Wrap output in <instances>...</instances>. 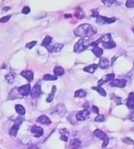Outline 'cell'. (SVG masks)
I'll return each instance as SVG.
<instances>
[{
	"label": "cell",
	"instance_id": "e575fe53",
	"mask_svg": "<svg viewBox=\"0 0 134 149\" xmlns=\"http://www.w3.org/2000/svg\"><path fill=\"white\" fill-rule=\"evenodd\" d=\"M60 134H61V135H62V136H66V137H68V135H69V132L66 130V129H61L60 130Z\"/></svg>",
	"mask_w": 134,
	"mask_h": 149
},
{
	"label": "cell",
	"instance_id": "d6a6232c",
	"mask_svg": "<svg viewBox=\"0 0 134 149\" xmlns=\"http://www.w3.org/2000/svg\"><path fill=\"white\" fill-rule=\"evenodd\" d=\"M126 7H129V9H132V7H134L133 0H128V1H126Z\"/></svg>",
	"mask_w": 134,
	"mask_h": 149
},
{
	"label": "cell",
	"instance_id": "9c48e42d",
	"mask_svg": "<svg viewBox=\"0 0 134 149\" xmlns=\"http://www.w3.org/2000/svg\"><path fill=\"white\" fill-rule=\"evenodd\" d=\"M111 87H116V88H124L127 82L125 79H114L111 82H109Z\"/></svg>",
	"mask_w": 134,
	"mask_h": 149
},
{
	"label": "cell",
	"instance_id": "8fae6325",
	"mask_svg": "<svg viewBox=\"0 0 134 149\" xmlns=\"http://www.w3.org/2000/svg\"><path fill=\"white\" fill-rule=\"evenodd\" d=\"M31 91V88H30V85L27 84L22 86L18 88V93L20 94L21 96H28Z\"/></svg>",
	"mask_w": 134,
	"mask_h": 149
},
{
	"label": "cell",
	"instance_id": "5b68a950",
	"mask_svg": "<svg viewBox=\"0 0 134 149\" xmlns=\"http://www.w3.org/2000/svg\"><path fill=\"white\" fill-rule=\"evenodd\" d=\"M115 21H116L115 18H107V17H101V16H98L97 18V23L100 25L110 24V23H113Z\"/></svg>",
	"mask_w": 134,
	"mask_h": 149
},
{
	"label": "cell",
	"instance_id": "ee69618b",
	"mask_svg": "<svg viewBox=\"0 0 134 149\" xmlns=\"http://www.w3.org/2000/svg\"><path fill=\"white\" fill-rule=\"evenodd\" d=\"M64 17L66 18H71V17H72V15H70V14H68V15H64Z\"/></svg>",
	"mask_w": 134,
	"mask_h": 149
},
{
	"label": "cell",
	"instance_id": "30bf717a",
	"mask_svg": "<svg viewBox=\"0 0 134 149\" xmlns=\"http://www.w3.org/2000/svg\"><path fill=\"white\" fill-rule=\"evenodd\" d=\"M62 47H64V44H54L53 45L48 46L46 49L48 50L50 53H58L62 49Z\"/></svg>",
	"mask_w": 134,
	"mask_h": 149
},
{
	"label": "cell",
	"instance_id": "ba28073f",
	"mask_svg": "<svg viewBox=\"0 0 134 149\" xmlns=\"http://www.w3.org/2000/svg\"><path fill=\"white\" fill-rule=\"evenodd\" d=\"M41 94V85H35L34 87L31 88L30 91V96L33 98V99H36V98L40 97Z\"/></svg>",
	"mask_w": 134,
	"mask_h": 149
},
{
	"label": "cell",
	"instance_id": "f6af8a7d",
	"mask_svg": "<svg viewBox=\"0 0 134 149\" xmlns=\"http://www.w3.org/2000/svg\"><path fill=\"white\" fill-rule=\"evenodd\" d=\"M10 7H5V9H4V11H7V9H9Z\"/></svg>",
	"mask_w": 134,
	"mask_h": 149
},
{
	"label": "cell",
	"instance_id": "4dcf8cb0",
	"mask_svg": "<svg viewBox=\"0 0 134 149\" xmlns=\"http://www.w3.org/2000/svg\"><path fill=\"white\" fill-rule=\"evenodd\" d=\"M122 141H123V142L125 144H134V141L131 138H129V137H126V138H123V139H122Z\"/></svg>",
	"mask_w": 134,
	"mask_h": 149
},
{
	"label": "cell",
	"instance_id": "e0dca14e",
	"mask_svg": "<svg viewBox=\"0 0 134 149\" xmlns=\"http://www.w3.org/2000/svg\"><path fill=\"white\" fill-rule=\"evenodd\" d=\"M109 61L108 60V59H106V58H101L100 59V61H99V64L97 65V66H99L100 68H103V69H105V68H107L108 66L109 65Z\"/></svg>",
	"mask_w": 134,
	"mask_h": 149
},
{
	"label": "cell",
	"instance_id": "484cf974",
	"mask_svg": "<svg viewBox=\"0 0 134 149\" xmlns=\"http://www.w3.org/2000/svg\"><path fill=\"white\" fill-rule=\"evenodd\" d=\"M55 90H56V87L55 86H53V89H52V92H51V94L48 96V98H47V102H52L53 100V97H54V94H55Z\"/></svg>",
	"mask_w": 134,
	"mask_h": 149
},
{
	"label": "cell",
	"instance_id": "7c38bea8",
	"mask_svg": "<svg viewBox=\"0 0 134 149\" xmlns=\"http://www.w3.org/2000/svg\"><path fill=\"white\" fill-rule=\"evenodd\" d=\"M31 133H32V134L35 136V137H41L42 134H43V130L42 128L40 127V126H37V125H33L32 127H31Z\"/></svg>",
	"mask_w": 134,
	"mask_h": 149
},
{
	"label": "cell",
	"instance_id": "7a4b0ae2",
	"mask_svg": "<svg viewBox=\"0 0 134 149\" xmlns=\"http://www.w3.org/2000/svg\"><path fill=\"white\" fill-rule=\"evenodd\" d=\"M90 44H90L87 40H85V39H81V40L78 41L76 44V45H74V51L77 53H80L82 52H84L85 49H87V47H89Z\"/></svg>",
	"mask_w": 134,
	"mask_h": 149
},
{
	"label": "cell",
	"instance_id": "4fadbf2b",
	"mask_svg": "<svg viewBox=\"0 0 134 149\" xmlns=\"http://www.w3.org/2000/svg\"><path fill=\"white\" fill-rule=\"evenodd\" d=\"M126 105L127 107L131 109H134V93L131 92L129 94V97H128V100L126 101Z\"/></svg>",
	"mask_w": 134,
	"mask_h": 149
},
{
	"label": "cell",
	"instance_id": "836d02e7",
	"mask_svg": "<svg viewBox=\"0 0 134 149\" xmlns=\"http://www.w3.org/2000/svg\"><path fill=\"white\" fill-rule=\"evenodd\" d=\"M37 44V42L36 41H33V42H29V44H26V47L28 49H31V48H33V47Z\"/></svg>",
	"mask_w": 134,
	"mask_h": 149
},
{
	"label": "cell",
	"instance_id": "277c9868",
	"mask_svg": "<svg viewBox=\"0 0 134 149\" xmlns=\"http://www.w3.org/2000/svg\"><path fill=\"white\" fill-rule=\"evenodd\" d=\"M24 121V118L23 117H18V118L15 121V123L12 127H11V129L9 130V134L11 136H16L18 134V129H19V126L21 125V123Z\"/></svg>",
	"mask_w": 134,
	"mask_h": 149
},
{
	"label": "cell",
	"instance_id": "f546056e",
	"mask_svg": "<svg viewBox=\"0 0 134 149\" xmlns=\"http://www.w3.org/2000/svg\"><path fill=\"white\" fill-rule=\"evenodd\" d=\"M102 2H103L106 6H108V7L112 6L115 3H117V1H115V0H102Z\"/></svg>",
	"mask_w": 134,
	"mask_h": 149
},
{
	"label": "cell",
	"instance_id": "60d3db41",
	"mask_svg": "<svg viewBox=\"0 0 134 149\" xmlns=\"http://www.w3.org/2000/svg\"><path fill=\"white\" fill-rule=\"evenodd\" d=\"M92 111H93L94 112H96V113L99 112V111H98V108L96 107V106H92Z\"/></svg>",
	"mask_w": 134,
	"mask_h": 149
},
{
	"label": "cell",
	"instance_id": "ab89813d",
	"mask_svg": "<svg viewBox=\"0 0 134 149\" xmlns=\"http://www.w3.org/2000/svg\"><path fill=\"white\" fill-rule=\"evenodd\" d=\"M129 119L132 121H134V111L131 112V114H129Z\"/></svg>",
	"mask_w": 134,
	"mask_h": 149
},
{
	"label": "cell",
	"instance_id": "8d00e7d4",
	"mask_svg": "<svg viewBox=\"0 0 134 149\" xmlns=\"http://www.w3.org/2000/svg\"><path fill=\"white\" fill-rule=\"evenodd\" d=\"M30 12V7L26 6V7H23V9H22V13H23V14H29Z\"/></svg>",
	"mask_w": 134,
	"mask_h": 149
},
{
	"label": "cell",
	"instance_id": "7402d4cb",
	"mask_svg": "<svg viewBox=\"0 0 134 149\" xmlns=\"http://www.w3.org/2000/svg\"><path fill=\"white\" fill-rule=\"evenodd\" d=\"M52 41H53V38L51 37V36H46L45 38H44V40L42 41V44H41V45L42 46H44V47H48V46H50L51 45V44H52Z\"/></svg>",
	"mask_w": 134,
	"mask_h": 149
},
{
	"label": "cell",
	"instance_id": "d4e9b609",
	"mask_svg": "<svg viewBox=\"0 0 134 149\" xmlns=\"http://www.w3.org/2000/svg\"><path fill=\"white\" fill-rule=\"evenodd\" d=\"M103 47H104V48H106V49H113V48H115V47H116V44L111 40L108 42L103 44Z\"/></svg>",
	"mask_w": 134,
	"mask_h": 149
},
{
	"label": "cell",
	"instance_id": "74e56055",
	"mask_svg": "<svg viewBox=\"0 0 134 149\" xmlns=\"http://www.w3.org/2000/svg\"><path fill=\"white\" fill-rule=\"evenodd\" d=\"M112 97H113V98H115V99H112V100H115L118 104H120V103H121V100H120V97H116V96H114V95H113Z\"/></svg>",
	"mask_w": 134,
	"mask_h": 149
},
{
	"label": "cell",
	"instance_id": "bcb514c9",
	"mask_svg": "<svg viewBox=\"0 0 134 149\" xmlns=\"http://www.w3.org/2000/svg\"><path fill=\"white\" fill-rule=\"evenodd\" d=\"M132 30H133V32H134V28H133V29H132Z\"/></svg>",
	"mask_w": 134,
	"mask_h": 149
},
{
	"label": "cell",
	"instance_id": "f1b7e54d",
	"mask_svg": "<svg viewBox=\"0 0 134 149\" xmlns=\"http://www.w3.org/2000/svg\"><path fill=\"white\" fill-rule=\"evenodd\" d=\"M6 78H7V80L9 82V83H13L15 76H14L13 73H11V74H7V76H6Z\"/></svg>",
	"mask_w": 134,
	"mask_h": 149
},
{
	"label": "cell",
	"instance_id": "4316f807",
	"mask_svg": "<svg viewBox=\"0 0 134 149\" xmlns=\"http://www.w3.org/2000/svg\"><path fill=\"white\" fill-rule=\"evenodd\" d=\"M92 88H93L94 90H97V91L98 93H99L101 96H103V97L107 96V93H106V91H105V90H104L103 88H102L101 87H93Z\"/></svg>",
	"mask_w": 134,
	"mask_h": 149
},
{
	"label": "cell",
	"instance_id": "603a6c76",
	"mask_svg": "<svg viewBox=\"0 0 134 149\" xmlns=\"http://www.w3.org/2000/svg\"><path fill=\"white\" fill-rule=\"evenodd\" d=\"M74 16L77 18H79V19H83L85 18V12L83 11L82 9H77L76 10V13H74Z\"/></svg>",
	"mask_w": 134,
	"mask_h": 149
},
{
	"label": "cell",
	"instance_id": "52a82bcc",
	"mask_svg": "<svg viewBox=\"0 0 134 149\" xmlns=\"http://www.w3.org/2000/svg\"><path fill=\"white\" fill-rule=\"evenodd\" d=\"M114 77H115V74H106L105 76H103V77L101 78V79L98 80V82H97L98 87H101L102 85L105 84V83H107V82H111L112 80H114Z\"/></svg>",
	"mask_w": 134,
	"mask_h": 149
},
{
	"label": "cell",
	"instance_id": "5bb4252c",
	"mask_svg": "<svg viewBox=\"0 0 134 149\" xmlns=\"http://www.w3.org/2000/svg\"><path fill=\"white\" fill-rule=\"evenodd\" d=\"M20 74L29 82H31L33 80V72L30 71V70H24V71L20 73Z\"/></svg>",
	"mask_w": 134,
	"mask_h": 149
},
{
	"label": "cell",
	"instance_id": "2e32d148",
	"mask_svg": "<svg viewBox=\"0 0 134 149\" xmlns=\"http://www.w3.org/2000/svg\"><path fill=\"white\" fill-rule=\"evenodd\" d=\"M70 146L72 149H80L81 142L79 139H72L70 141Z\"/></svg>",
	"mask_w": 134,
	"mask_h": 149
},
{
	"label": "cell",
	"instance_id": "d590c367",
	"mask_svg": "<svg viewBox=\"0 0 134 149\" xmlns=\"http://www.w3.org/2000/svg\"><path fill=\"white\" fill-rule=\"evenodd\" d=\"M10 18H11V15H9V16H6V17H4V18H0V22L5 23L7 21H9L10 19Z\"/></svg>",
	"mask_w": 134,
	"mask_h": 149
},
{
	"label": "cell",
	"instance_id": "d6986e66",
	"mask_svg": "<svg viewBox=\"0 0 134 149\" xmlns=\"http://www.w3.org/2000/svg\"><path fill=\"white\" fill-rule=\"evenodd\" d=\"M15 109H16V111H17V113H18L19 115L22 116V115H24L25 113H26V109L25 108L23 107L22 105L20 104H17L15 106Z\"/></svg>",
	"mask_w": 134,
	"mask_h": 149
},
{
	"label": "cell",
	"instance_id": "f35d334b",
	"mask_svg": "<svg viewBox=\"0 0 134 149\" xmlns=\"http://www.w3.org/2000/svg\"><path fill=\"white\" fill-rule=\"evenodd\" d=\"M92 16H93V17L97 18L98 17V10L97 9H93L92 10Z\"/></svg>",
	"mask_w": 134,
	"mask_h": 149
},
{
	"label": "cell",
	"instance_id": "ffe728a7",
	"mask_svg": "<svg viewBox=\"0 0 134 149\" xmlns=\"http://www.w3.org/2000/svg\"><path fill=\"white\" fill-rule=\"evenodd\" d=\"M92 52L97 57H100L102 54H103V49H101L100 47L98 46H96L92 49Z\"/></svg>",
	"mask_w": 134,
	"mask_h": 149
},
{
	"label": "cell",
	"instance_id": "cb8c5ba5",
	"mask_svg": "<svg viewBox=\"0 0 134 149\" xmlns=\"http://www.w3.org/2000/svg\"><path fill=\"white\" fill-rule=\"evenodd\" d=\"M86 96V92L83 89H78L74 93V97L76 98H84Z\"/></svg>",
	"mask_w": 134,
	"mask_h": 149
},
{
	"label": "cell",
	"instance_id": "8992f818",
	"mask_svg": "<svg viewBox=\"0 0 134 149\" xmlns=\"http://www.w3.org/2000/svg\"><path fill=\"white\" fill-rule=\"evenodd\" d=\"M89 116H90V111H88V109H84V111H81L79 112H77L76 113V120L77 121H85V120H87L89 118Z\"/></svg>",
	"mask_w": 134,
	"mask_h": 149
},
{
	"label": "cell",
	"instance_id": "ac0fdd59",
	"mask_svg": "<svg viewBox=\"0 0 134 149\" xmlns=\"http://www.w3.org/2000/svg\"><path fill=\"white\" fill-rule=\"evenodd\" d=\"M97 65L93 64V65H90L88 66H85V67L84 68V71L85 72H88L90 74H93L97 70Z\"/></svg>",
	"mask_w": 134,
	"mask_h": 149
},
{
	"label": "cell",
	"instance_id": "3957f363",
	"mask_svg": "<svg viewBox=\"0 0 134 149\" xmlns=\"http://www.w3.org/2000/svg\"><path fill=\"white\" fill-rule=\"evenodd\" d=\"M94 135L96 137H97L98 139H100V140L103 141L102 147H103V148L107 147V146L109 143V138H108V136L104 132H102L101 130H99V129H97V130L94 131Z\"/></svg>",
	"mask_w": 134,
	"mask_h": 149
},
{
	"label": "cell",
	"instance_id": "83f0119b",
	"mask_svg": "<svg viewBox=\"0 0 134 149\" xmlns=\"http://www.w3.org/2000/svg\"><path fill=\"white\" fill-rule=\"evenodd\" d=\"M43 79L44 80H56L57 76H53V74H46L43 76Z\"/></svg>",
	"mask_w": 134,
	"mask_h": 149
},
{
	"label": "cell",
	"instance_id": "6da1fadb",
	"mask_svg": "<svg viewBox=\"0 0 134 149\" xmlns=\"http://www.w3.org/2000/svg\"><path fill=\"white\" fill-rule=\"evenodd\" d=\"M96 33H97V30H95L91 25L87 24V23H85V24L78 26L77 28L74 30V35L77 37H81L83 39L91 37Z\"/></svg>",
	"mask_w": 134,
	"mask_h": 149
},
{
	"label": "cell",
	"instance_id": "44dd1931",
	"mask_svg": "<svg viewBox=\"0 0 134 149\" xmlns=\"http://www.w3.org/2000/svg\"><path fill=\"white\" fill-rule=\"evenodd\" d=\"M53 72H54V76H60L64 74V69L61 67V66H56V67L53 69Z\"/></svg>",
	"mask_w": 134,
	"mask_h": 149
},
{
	"label": "cell",
	"instance_id": "b9f144b4",
	"mask_svg": "<svg viewBox=\"0 0 134 149\" xmlns=\"http://www.w3.org/2000/svg\"><path fill=\"white\" fill-rule=\"evenodd\" d=\"M28 149H39V147L36 146V144H31L30 146L28 147Z\"/></svg>",
	"mask_w": 134,
	"mask_h": 149
},
{
	"label": "cell",
	"instance_id": "9a60e30c",
	"mask_svg": "<svg viewBox=\"0 0 134 149\" xmlns=\"http://www.w3.org/2000/svg\"><path fill=\"white\" fill-rule=\"evenodd\" d=\"M37 121H38L39 123L45 124V125L51 124V123H52V121L50 120V118H48V117L45 116V115H41L40 117H38V118H37Z\"/></svg>",
	"mask_w": 134,
	"mask_h": 149
},
{
	"label": "cell",
	"instance_id": "7bdbcfd3",
	"mask_svg": "<svg viewBox=\"0 0 134 149\" xmlns=\"http://www.w3.org/2000/svg\"><path fill=\"white\" fill-rule=\"evenodd\" d=\"M61 139H62V140H64V141H67V139H68V137L61 135Z\"/></svg>",
	"mask_w": 134,
	"mask_h": 149
},
{
	"label": "cell",
	"instance_id": "1f68e13d",
	"mask_svg": "<svg viewBox=\"0 0 134 149\" xmlns=\"http://www.w3.org/2000/svg\"><path fill=\"white\" fill-rule=\"evenodd\" d=\"M105 116L104 115H101V114H98L97 117H96V119H95V121H97V123H101V121H105Z\"/></svg>",
	"mask_w": 134,
	"mask_h": 149
}]
</instances>
